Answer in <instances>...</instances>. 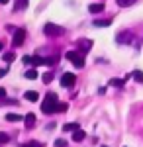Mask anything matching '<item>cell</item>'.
<instances>
[{
  "instance_id": "2",
  "label": "cell",
  "mask_w": 143,
  "mask_h": 147,
  "mask_svg": "<svg viewBox=\"0 0 143 147\" xmlns=\"http://www.w3.org/2000/svg\"><path fill=\"white\" fill-rule=\"evenodd\" d=\"M67 59H69L75 67H78V69L84 67V57H82L80 51H69V53H67Z\"/></svg>"
},
{
  "instance_id": "21",
  "label": "cell",
  "mask_w": 143,
  "mask_h": 147,
  "mask_svg": "<svg viewBox=\"0 0 143 147\" xmlns=\"http://www.w3.org/2000/svg\"><path fill=\"white\" fill-rule=\"evenodd\" d=\"M8 141H10V136L4 134V131H0V145H2V143H8Z\"/></svg>"
},
{
  "instance_id": "16",
  "label": "cell",
  "mask_w": 143,
  "mask_h": 147,
  "mask_svg": "<svg viewBox=\"0 0 143 147\" xmlns=\"http://www.w3.org/2000/svg\"><path fill=\"white\" fill-rule=\"evenodd\" d=\"M133 4H135V0H118V6H121V8H127Z\"/></svg>"
},
{
  "instance_id": "27",
  "label": "cell",
  "mask_w": 143,
  "mask_h": 147,
  "mask_svg": "<svg viewBox=\"0 0 143 147\" xmlns=\"http://www.w3.org/2000/svg\"><path fill=\"white\" fill-rule=\"evenodd\" d=\"M6 73H8V69H0V79H2V77H4Z\"/></svg>"
},
{
  "instance_id": "24",
  "label": "cell",
  "mask_w": 143,
  "mask_h": 147,
  "mask_svg": "<svg viewBox=\"0 0 143 147\" xmlns=\"http://www.w3.org/2000/svg\"><path fill=\"white\" fill-rule=\"evenodd\" d=\"M55 147H67L65 139H55Z\"/></svg>"
},
{
  "instance_id": "25",
  "label": "cell",
  "mask_w": 143,
  "mask_h": 147,
  "mask_svg": "<svg viewBox=\"0 0 143 147\" xmlns=\"http://www.w3.org/2000/svg\"><path fill=\"white\" fill-rule=\"evenodd\" d=\"M51 79H53V73H45L43 75V82H51Z\"/></svg>"
},
{
  "instance_id": "19",
  "label": "cell",
  "mask_w": 143,
  "mask_h": 147,
  "mask_svg": "<svg viewBox=\"0 0 143 147\" xmlns=\"http://www.w3.org/2000/svg\"><path fill=\"white\" fill-rule=\"evenodd\" d=\"M132 77H133L135 80H137V82H143V73H141V71H133V73H132Z\"/></svg>"
},
{
  "instance_id": "11",
  "label": "cell",
  "mask_w": 143,
  "mask_h": 147,
  "mask_svg": "<svg viewBox=\"0 0 143 147\" xmlns=\"http://www.w3.org/2000/svg\"><path fill=\"white\" fill-rule=\"evenodd\" d=\"M6 120H8V122H14V124H16V122L24 120V118L20 116V114H14V112H10V114H6Z\"/></svg>"
},
{
  "instance_id": "26",
  "label": "cell",
  "mask_w": 143,
  "mask_h": 147,
  "mask_svg": "<svg viewBox=\"0 0 143 147\" xmlns=\"http://www.w3.org/2000/svg\"><path fill=\"white\" fill-rule=\"evenodd\" d=\"M4 96H6V90H4V88L0 86V100H4Z\"/></svg>"
},
{
  "instance_id": "1",
  "label": "cell",
  "mask_w": 143,
  "mask_h": 147,
  "mask_svg": "<svg viewBox=\"0 0 143 147\" xmlns=\"http://www.w3.org/2000/svg\"><path fill=\"white\" fill-rule=\"evenodd\" d=\"M67 110V104H61L57 100V94L49 92L45 96V102L41 104V112L43 114H55V112H65Z\"/></svg>"
},
{
  "instance_id": "8",
  "label": "cell",
  "mask_w": 143,
  "mask_h": 147,
  "mask_svg": "<svg viewBox=\"0 0 143 147\" xmlns=\"http://www.w3.org/2000/svg\"><path fill=\"white\" fill-rule=\"evenodd\" d=\"M102 10H104V4H102V2H96V4H90V6H88V12H90V14H100Z\"/></svg>"
},
{
  "instance_id": "13",
  "label": "cell",
  "mask_w": 143,
  "mask_h": 147,
  "mask_svg": "<svg viewBox=\"0 0 143 147\" xmlns=\"http://www.w3.org/2000/svg\"><path fill=\"white\" fill-rule=\"evenodd\" d=\"M110 84H112V86H116V88H121V86L125 84V79H112Z\"/></svg>"
},
{
  "instance_id": "17",
  "label": "cell",
  "mask_w": 143,
  "mask_h": 147,
  "mask_svg": "<svg viewBox=\"0 0 143 147\" xmlns=\"http://www.w3.org/2000/svg\"><path fill=\"white\" fill-rule=\"evenodd\" d=\"M63 129H65V131H77L78 124H65V125H63Z\"/></svg>"
},
{
  "instance_id": "9",
  "label": "cell",
  "mask_w": 143,
  "mask_h": 147,
  "mask_svg": "<svg viewBox=\"0 0 143 147\" xmlns=\"http://www.w3.org/2000/svg\"><path fill=\"white\" fill-rule=\"evenodd\" d=\"M30 63H32V65H35V67H37V65H47V57H37V55H33L32 59H30Z\"/></svg>"
},
{
  "instance_id": "29",
  "label": "cell",
  "mask_w": 143,
  "mask_h": 147,
  "mask_svg": "<svg viewBox=\"0 0 143 147\" xmlns=\"http://www.w3.org/2000/svg\"><path fill=\"white\" fill-rule=\"evenodd\" d=\"M2 49H4V45H2V41H0V51H2Z\"/></svg>"
},
{
  "instance_id": "15",
  "label": "cell",
  "mask_w": 143,
  "mask_h": 147,
  "mask_svg": "<svg viewBox=\"0 0 143 147\" xmlns=\"http://www.w3.org/2000/svg\"><path fill=\"white\" fill-rule=\"evenodd\" d=\"M110 24H112V20H96L94 26H96V28H108Z\"/></svg>"
},
{
  "instance_id": "12",
  "label": "cell",
  "mask_w": 143,
  "mask_h": 147,
  "mask_svg": "<svg viewBox=\"0 0 143 147\" xmlns=\"http://www.w3.org/2000/svg\"><path fill=\"white\" fill-rule=\"evenodd\" d=\"M84 137H86V134H84L82 129H77V131L73 134V141H82Z\"/></svg>"
},
{
  "instance_id": "14",
  "label": "cell",
  "mask_w": 143,
  "mask_h": 147,
  "mask_svg": "<svg viewBox=\"0 0 143 147\" xmlns=\"http://www.w3.org/2000/svg\"><path fill=\"white\" fill-rule=\"evenodd\" d=\"M26 79H30V80H35L37 79V71L35 69H30V71H26V75H24Z\"/></svg>"
},
{
  "instance_id": "20",
  "label": "cell",
  "mask_w": 143,
  "mask_h": 147,
  "mask_svg": "<svg viewBox=\"0 0 143 147\" xmlns=\"http://www.w3.org/2000/svg\"><path fill=\"white\" fill-rule=\"evenodd\" d=\"M28 2H30V0H18V2H16V10H24V8L28 6Z\"/></svg>"
},
{
  "instance_id": "5",
  "label": "cell",
  "mask_w": 143,
  "mask_h": 147,
  "mask_svg": "<svg viewBox=\"0 0 143 147\" xmlns=\"http://www.w3.org/2000/svg\"><path fill=\"white\" fill-rule=\"evenodd\" d=\"M24 39H26V30H16L14 32V39H12V43H14V47H20L24 45Z\"/></svg>"
},
{
  "instance_id": "6",
  "label": "cell",
  "mask_w": 143,
  "mask_h": 147,
  "mask_svg": "<svg viewBox=\"0 0 143 147\" xmlns=\"http://www.w3.org/2000/svg\"><path fill=\"white\" fill-rule=\"evenodd\" d=\"M77 82V77L73 75V73H65L63 77H61V86H73Z\"/></svg>"
},
{
  "instance_id": "7",
  "label": "cell",
  "mask_w": 143,
  "mask_h": 147,
  "mask_svg": "<svg viewBox=\"0 0 143 147\" xmlns=\"http://www.w3.org/2000/svg\"><path fill=\"white\" fill-rule=\"evenodd\" d=\"M24 124H26L28 129L33 127V125H35V114H28V116H24Z\"/></svg>"
},
{
  "instance_id": "22",
  "label": "cell",
  "mask_w": 143,
  "mask_h": 147,
  "mask_svg": "<svg viewBox=\"0 0 143 147\" xmlns=\"http://www.w3.org/2000/svg\"><path fill=\"white\" fill-rule=\"evenodd\" d=\"M22 147H43L39 141H28V143H24Z\"/></svg>"
},
{
  "instance_id": "3",
  "label": "cell",
  "mask_w": 143,
  "mask_h": 147,
  "mask_svg": "<svg viewBox=\"0 0 143 147\" xmlns=\"http://www.w3.org/2000/svg\"><path fill=\"white\" fill-rule=\"evenodd\" d=\"M43 34L49 35V37H59V35H63V28L57 26V24H45L43 26Z\"/></svg>"
},
{
  "instance_id": "10",
  "label": "cell",
  "mask_w": 143,
  "mask_h": 147,
  "mask_svg": "<svg viewBox=\"0 0 143 147\" xmlns=\"http://www.w3.org/2000/svg\"><path fill=\"white\" fill-rule=\"evenodd\" d=\"M24 98L30 100V102H37V100H39V94H37L35 90H28L26 94H24Z\"/></svg>"
},
{
  "instance_id": "28",
  "label": "cell",
  "mask_w": 143,
  "mask_h": 147,
  "mask_svg": "<svg viewBox=\"0 0 143 147\" xmlns=\"http://www.w3.org/2000/svg\"><path fill=\"white\" fill-rule=\"evenodd\" d=\"M8 2H10V0H0V4H8Z\"/></svg>"
},
{
  "instance_id": "4",
  "label": "cell",
  "mask_w": 143,
  "mask_h": 147,
  "mask_svg": "<svg viewBox=\"0 0 143 147\" xmlns=\"http://www.w3.org/2000/svg\"><path fill=\"white\" fill-rule=\"evenodd\" d=\"M92 49V39H86V37H82V39H77V51L80 53H86Z\"/></svg>"
},
{
  "instance_id": "18",
  "label": "cell",
  "mask_w": 143,
  "mask_h": 147,
  "mask_svg": "<svg viewBox=\"0 0 143 147\" xmlns=\"http://www.w3.org/2000/svg\"><path fill=\"white\" fill-rule=\"evenodd\" d=\"M127 37H130V34H120L118 35V43H130Z\"/></svg>"
},
{
  "instance_id": "23",
  "label": "cell",
  "mask_w": 143,
  "mask_h": 147,
  "mask_svg": "<svg viewBox=\"0 0 143 147\" xmlns=\"http://www.w3.org/2000/svg\"><path fill=\"white\" fill-rule=\"evenodd\" d=\"M14 51H8V53H4V59H6V61H8V63H12V61H14Z\"/></svg>"
}]
</instances>
